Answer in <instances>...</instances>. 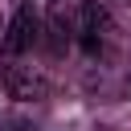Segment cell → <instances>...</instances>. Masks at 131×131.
<instances>
[{
    "instance_id": "obj_1",
    "label": "cell",
    "mask_w": 131,
    "mask_h": 131,
    "mask_svg": "<svg viewBox=\"0 0 131 131\" xmlns=\"http://www.w3.org/2000/svg\"><path fill=\"white\" fill-rule=\"evenodd\" d=\"M0 86L8 90V98H20V102H37V98L49 94V78L37 66H25L16 57H8L0 66Z\"/></svg>"
},
{
    "instance_id": "obj_2",
    "label": "cell",
    "mask_w": 131,
    "mask_h": 131,
    "mask_svg": "<svg viewBox=\"0 0 131 131\" xmlns=\"http://www.w3.org/2000/svg\"><path fill=\"white\" fill-rule=\"evenodd\" d=\"M37 41H41V16H37L33 4H20L16 16L8 20V33H4L0 49H4V57H20V53H29Z\"/></svg>"
},
{
    "instance_id": "obj_3",
    "label": "cell",
    "mask_w": 131,
    "mask_h": 131,
    "mask_svg": "<svg viewBox=\"0 0 131 131\" xmlns=\"http://www.w3.org/2000/svg\"><path fill=\"white\" fill-rule=\"evenodd\" d=\"M102 33H106V16H102V8H98V4H82V16H78V37H82V45H86L90 53L102 45Z\"/></svg>"
}]
</instances>
